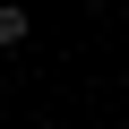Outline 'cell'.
<instances>
[{
    "mask_svg": "<svg viewBox=\"0 0 129 129\" xmlns=\"http://www.w3.org/2000/svg\"><path fill=\"white\" fill-rule=\"evenodd\" d=\"M26 35H35V17H26V9H17V0H0V52H17V43H26Z\"/></svg>",
    "mask_w": 129,
    "mask_h": 129,
    "instance_id": "6da1fadb",
    "label": "cell"
}]
</instances>
